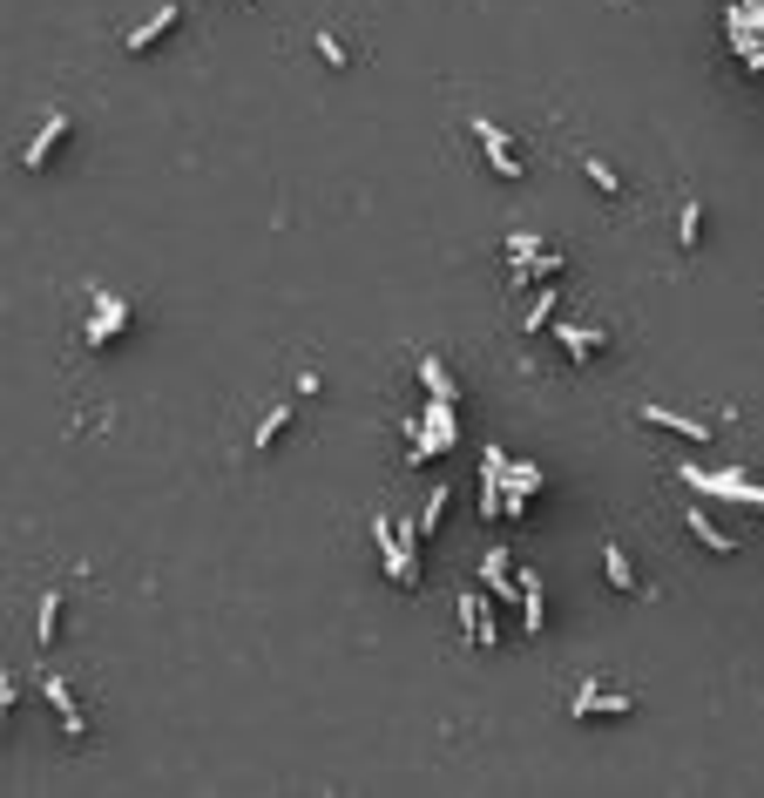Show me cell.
Masks as SVG:
<instances>
[{
	"mask_svg": "<svg viewBox=\"0 0 764 798\" xmlns=\"http://www.w3.org/2000/svg\"><path fill=\"white\" fill-rule=\"evenodd\" d=\"M176 28H183V0H163V7H156V14H149L142 28H129V34H122V48H129V55H149V48H163V41H170Z\"/></svg>",
	"mask_w": 764,
	"mask_h": 798,
	"instance_id": "obj_6",
	"label": "cell"
},
{
	"mask_svg": "<svg viewBox=\"0 0 764 798\" xmlns=\"http://www.w3.org/2000/svg\"><path fill=\"white\" fill-rule=\"evenodd\" d=\"M514 602H521V636H541L548 629V582L535 569L514 575Z\"/></svg>",
	"mask_w": 764,
	"mask_h": 798,
	"instance_id": "obj_9",
	"label": "cell"
},
{
	"mask_svg": "<svg viewBox=\"0 0 764 798\" xmlns=\"http://www.w3.org/2000/svg\"><path fill=\"white\" fill-rule=\"evenodd\" d=\"M61 636V589H41V616H34V643L41 650H55Z\"/></svg>",
	"mask_w": 764,
	"mask_h": 798,
	"instance_id": "obj_17",
	"label": "cell"
},
{
	"mask_svg": "<svg viewBox=\"0 0 764 798\" xmlns=\"http://www.w3.org/2000/svg\"><path fill=\"white\" fill-rule=\"evenodd\" d=\"M541 244H548L541 230H514V237H508V264H521V257H535Z\"/></svg>",
	"mask_w": 764,
	"mask_h": 798,
	"instance_id": "obj_24",
	"label": "cell"
},
{
	"mask_svg": "<svg viewBox=\"0 0 764 798\" xmlns=\"http://www.w3.org/2000/svg\"><path fill=\"white\" fill-rule=\"evenodd\" d=\"M284 427H291V406H284V399H278V406H271V413L257 420L251 447H257V454H271V447H278V440H284Z\"/></svg>",
	"mask_w": 764,
	"mask_h": 798,
	"instance_id": "obj_18",
	"label": "cell"
},
{
	"mask_svg": "<svg viewBox=\"0 0 764 798\" xmlns=\"http://www.w3.org/2000/svg\"><path fill=\"white\" fill-rule=\"evenodd\" d=\"M683 521H690V535H697V542H704L710 555H731V548H737V542H731V535H724V528H717V521H710L704 508H690V514H683Z\"/></svg>",
	"mask_w": 764,
	"mask_h": 798,
	"instance_id": "obj_19",
	"label": "cell"
},
{
	"mask_svg": "<svg viewBox=\"0 0 764 798\" xmlns=\"http://www.w3.org/2000/svg\"><path fill=\"white\" fill-rule=\"evenodd\" d=\"M14 697H21V690H14V677H0V738H7V711H14Z\"/></svg>",
	"mask_w": 764,
	"mask_h": 798,
	"instance_id": "obj_26",
	"label": "cell"
},
{
	"mask_svg": "<svg viewBox=\"0 0 764 798\" xmlns=\"http://www.w3.org/2000/svg\"><path fill=\"white\" fill-rule=\"evenodd\" d=\"M453 440H460V427H453V406H447V399H426V413L413 420V447H406V467H426L433 454H447Z\"/></svg>",
	"mask_w": 764,
	"mask_h": 798,
	"instance_id": "obj_2",
	"label": "cell"
},
{
	"mask_svg": "<svg viewBox=\"0 0 764 798\" xmlns=\"http://www.w3.org/2000/svg\"><path fill=\"white\" fill-rule=\"evenodd\" d=\"M541 487H548V474H541L535 460H508V501H501V521H521Z\"/></svg>",
	"mask_w": 764,
	"mask_h": 798,
	"instance_id": "obj_7",
	"label": "cell"
},
{
	"mask_svg": "<svg viewBox=\"0 0 764 798\" xmlns=\"http://www.w3.org/2000/svg\"><path fill=\"white\" fill-rule=\"evenodd\" d=\"M312 48H318V61H325V68H345V61H352V55H345V41H339L332 28H318V41H312Z\"/></svg>",
	"mask_w": 764,
	"mask_h": 798,
	"instance_id": "obj_23",
	"label": "cell"
},
{
	"mask_svg": "<svg viewBox=\"0 0 764 798\" xmlns=\"http://www.w3.org/2000/svg\"><path fill=\"white\" fill-rule=\"evenodd\" d=\"M68 136H75V115H68V109H55L48 122H41V129H34V143L21 149V170H28V176H41L48 163H55V149L68 143Z\"/></svg>",
	"mask_w": 764,
	"mask_h": 798,
	"instance_id": "obj_4",
	"label": "cell"
},
{
	"mask_svg": "<svg viewBox=\"0 0 764 798\" xmlns=\"http://www.w3.org/2000/svg\"><path fill=\"white\" fill-rule=\"evenodd\" d=\"M467 129H474V143H481V156L494 163V176H501V183H521V176H528V163H521V149H514V136L501 129V122H494V115H474Z\"/></svg>",
	"mask_w": 764,
	"mask_h": 798,
	"instance_id": "obj_3",
	"label": "cell"
},
{
	"mask_svg": "<svg viewBox=\"0 0 764 798\" xmlns=\"http://www.w3.org/2000/svg\"><path fill=\"white\" fill-rule=\"evenodd\" d=\"M568 711L582 717V724H589V717H629V711H636V697H623V690H602V684L589 677V684L575 690V704H568Z\"/></svg>",
	"mask_w": 764,
	"mask_h": 798,
	"instance_id": "obj_11",
	"label": "cell"
},
{
	"mask_svg": "<svg viewBox=\"0 0 764 798\" xmlns=\"http://www.w3.org/2000/svg\"><path fill=\"white\" fill-rule=\"evenodd\" d=\"M548 339L562 345L575 366H589L595 352H609V332H602V325H562V318H555V325H548Z\"/></svg>",
	"mask_w": 764,
	"mask_h": 798,
	"instance_id": "obj_10",
	"label": "cell"
},
{
	"mask_svg": "<svg viewBox=\"0 0 764 798\" xmlns=\"http://www.w3.org/2000/svg\"><path fill=\"white\" fill-rule=\"evenodd\" d=\"M582 176H589V183H595V190H602V197H623V176L609 170L602 156H582Z\"/></svg>",
	"mask_w": 764,
	"mask_h": 798,
	"instance_id": "obj_22",
	"label": "cell"
},
{
	"mask_svg": "<svg viewBox=\"0 0 764 798\" xmlns=\"http://www.w3.org/2000/svg\"><path fill=\"white\" fill-rule=\"evenodd\" d=\"M643 420H650V427H663V433H677V440H710V427L704 420H690V413H677V406H643Z\"/></svg>",
	"mask_w": 764,
	"mask_h": 798,
	"instance_id": "obj_16",
	"label": "cell"
},
{
	"mask_svg": "<svg viewBox=\"0 0 764 798\" xmlns=\"http://www.w3.org/2000/svg\"><path fill=\"white\" fill-rule=\"evenodd\" d=\"M420 386H426V399H447V406H460V379H453V366L440 359V352H426V359H420Z\"/></svg>",
	"mask_w": 764,
	"mask_h": 798,
	"instance_id": "obj_15",
	"label": "cell"
},
{
	"mask_svg": "<svg viewBox=\"0 0 764 798\" xmlns=\"http://www.w3.org/2000/svg\"><path fill=\"white\" fill-rule=\"evenodd\" d=\"M41 697L55 704L61 731H68V738L82 744V738H88V711H82V704H75V690H68V677H55V670H41Z\"/></svg>",
	"mask_w": 764,
	"mask_h": 798,
	"instance_id": "obj_8",
	"label": "cell"
},
{
	"mask_svg": "<svg viewBox=\"0 0 764 798\" xmlns=\"http://www.w3.org/2000/svg\"><path fill=\"white\" fill-rule=\"evenodd\" d=\"M501 501H508V454H501V447H481V514L487 521L501 514Z\"/></svg>",
	"mask_w": 764,
	"mask_h": 798,
	"instance_id": "obj_12",
	"label": "cell"
},
{
	"mask_svg": "<svg viewBox=\"0 0 764 798\" xmlns=\"http://www.w3.org/2000/svg\"><path fill=\"white\" fill-rule=\"evenodd\" d=\"M440 514H447V487L426 494V514H420V535H440Z\"/></svg>",
	"mask_w": 764,
	"mask_h": 798,
	"instance_id": "obj_25",
	"label": "cell"
},
{
	"mask_svg": "<svg viewBox=\"0 0 764 798\" xmlns=\"http://www.w3.org/2000/svg\"><path fill=\"white\" fill-rule=\"evenodd\" d=\"M555 325V285L535 291V305H528V318H521V332H548Z\"/></svg>",
	"mask_w": 764,
	"mask_h": 798,
	"instance_id": "obj_21",
	"label": "cell"
},
{
	"mask_svg": "<svg viewBox=\"0 0 764 798\" xmlns=\"http://www.w3.org/2000/svg\"><path fill=\"white\" fill-rule=\"evenodd\" d=\"M460 636H467L474 650H501V623H494V609H487L481 589H460Z\"/></svg>",
	"mask_w": 764,
	"mask_h": 798,
	"instance_id": "obj_5",
	"label": "cell"
},
{
	"mask_svg": "<svg viewBox=\"0 0 764 798\" xmlns=\"http://www.w3.org/2000/svg\"><path fill=\"white\" fill-rule=\"evenodd\" d=\"M677 237H683V251H697V244H704V203H697V197L677 210Z\"/></svg>",
	"mask_w": 764,
	"mask_h": 798,
	"instance_id": "obj_20",
	"label": "cell"
},
{
	"mask_svg": "<svg viewBox=\"0 0 764 798\" xmlns=\"http://www.w3.org/2000/svg\"><path fill=\"white\" fill-rule=\"evenodd\" d=\"M129 318H136V312H129V298H115V291H102V285H95V291H88V325H82V345H88V352H109V345L122 339V332H129Z\"/></svg>",
	"mask_w": 764,
	"mask_h": 798,
	"instance_id": "obj_1",
	"label": "cell"
},
{
	"mask_svg": "<svg viewBox=\"0 0 764 798\" xmlns=\"http://www.w3.org/2000/svg\"><path fill=\"white\" fill-rule=\"evenodd\" d=\"M481 582H487V596L494 602H514V562H508V542H494L481 555Z\"/></svg>",
	"mask_w": 764,
	"mask_h": 798,
	"instance_id": "obj_14",
	"label": "cell"
},
{
	"mask_svg": "<svg viewBox=\"0 0 764 798\" xmlns=\"http://www.w3.org/2000/svg\"><path fill=\"white\" fill-rule=\"evenodd\" d=\"M602 575H609L616 596H643V575H636V562H629L623 542H602Z\"/></svg>",
	"mask_w": 764,
	"mask_h": 798,
	"instance_id": "obj_13",
	"label": "cell"
}]
</instances>
